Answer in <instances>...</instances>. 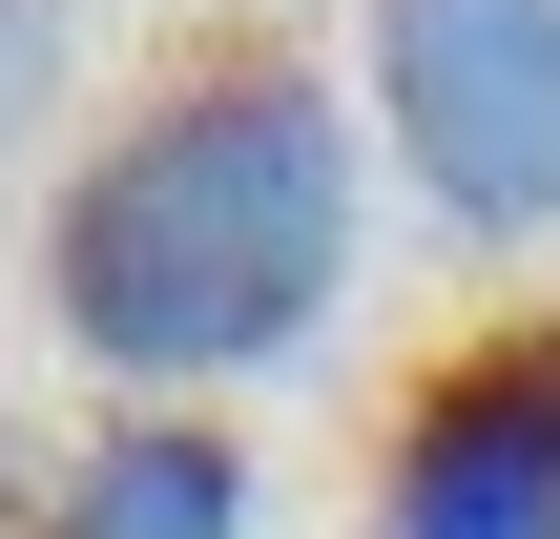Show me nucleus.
<instances>
[{"mask_svg": "<svg viewBox=\"0 0 560 539\" xmlns=\"http://www.w3.org/2000/svg\"><path fill=\"white\" fill-rule=\"evenodd\" d=\"M332 291H353V104L270 21L125 83L42 187V332L125 415H208L229 374H291Z\"/></svg>", "mask_w": 560, "mask_h": 539, "instance_id": "1", "label": "nucleus"}, {"mask_svg": "<svg viewBox=\"0 0 560 539\" xmlns=\"http://www.w3.org/2000/svg\"><path fill=\"white\" fill-rule=\"evenodd\" d=\"M374 145L457 249L560 229V0H374Z\"/></svg>", "mask_w": 560, "mask_h": 539, "instance_id": "2", "label": "nucleus"}, {"mask_svg": "<svg viewBox=\"0 0 560 539\" xmlns=\"http://www.w3.org/2000/svg\"><path fill=\"white\" fill-rule=\"evenodd\" d=\"M374 539H560V312L457 332V353L395 395Z\"/></svg>", "mask_w": 560, "mask_h": 539, "instance_id": "3", "label": "nucleus"}, {"mask_svg": "<svg viewBox=\"0 0 560 539\" xmlns=\"http://www.w3.org/2000/svg\"><path fill=\"white\" fill-rule=\"evenodd\" d=\"M42 539H249V436L229 415H104L42 478Z\"/></svg>", "mask_w": 560, "mask_h": 539, "instance_id": "4", "label": "nucleus"}, {"mask_svg": "<svg viewBox=\"0 0 560 539\" xmlns=\"http://www.w3.org/2000/svg\"><path fill=\"white\" fill-rule=\"evenodd\" d=\"M42 83H62V0H0V145L42 125Z\"/></svg>", "mask_w": 560, "mask_h": 539, "instance_id": "5", "label": "nucleus"}, {"mask_svg": "<svg viewBox=\"0 0 560 539\" xmlns=\"http://www.w3.org/2000/svg\"><path fill=\"white\" fill-rule=\"evenodd\" d=\"M0 539H42V457H21V395H0Z\"/></svg>", "mask_w": 560, "mask_h": 539, "instance_id": "6", "label": "nucleus"}]
</instances>
